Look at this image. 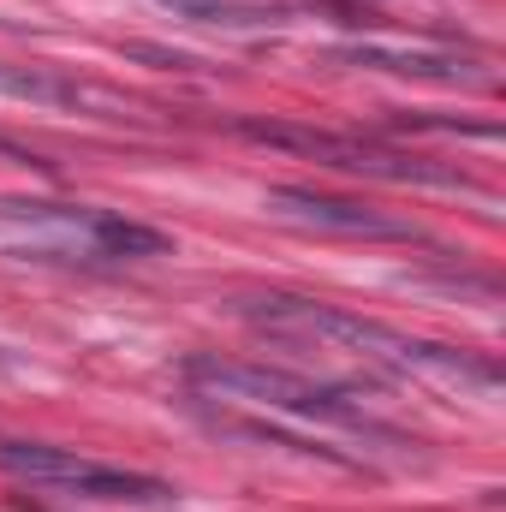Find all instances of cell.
Returning <instances> with one entry per match:
<instances>
[{
  "instance_id": "cell-1",
  "label": "cell",
  "mask_w": 506,
  "mask_h": 512,
  "mask_svg": "<svg viewBox=\"0 0 506 512\" xmlns=\"http://www.w3.org/2000/svg\"><path fill=\"white\" fill-rule=\"evenodd\" d=\"M239 316L268 328V334H292V340H322V346H346L358 352L364 364L376 370H399V376H435L447 387H477V393H495L501 370L489 358H471V352H453V346H435V340H411L399 328H381L364 316H346L334 304H316V298H292V292H268V298H245Z\"/></svg>"
},
{
  "instance_id": "cell-2",
  "label": "cell",
  "mask_w": 506,
  "mask_h": 512,
  "mask_svg": "<svg viewBox=\"0 0 506 512\" xmlns=\"http://www.w3.org/2000/svg\"><path fill=\"white\" fill-rule=\"evenodd\" d=\"M185 376L221 399H245V405H262V411H286L298 423H328V429H346V435H364V441H393L399 435L381 423L376 411L352 393V387L334 382H304L292 370H268V364H227V358H191Z\"/></svg>"
},
{
  "instance_id": "cell-3",
  "label": "cell",
  "mask_w": 506,
  "mask_h": 512,
  "mask_svg": "<svg viewBox=\"0 0 506 512\" xmlns=\"http://www.w3.org/2000/svg\"><path fill=\"white\" fill-rule=\"evenodd\" d=\"M0 465L54 489H72L78 501H126V507H173V489L143 477V471H120V465H96L84 453L66 447H42V441H0Z\"/></svg>"
},
{
  "instance_id": "cell-4",
  "label": "cell",
  "mask_w": 506,
  "mask_h": 512,
  "mask_svg": "<svg viewBox=\"0 0 506 512\" xmlns=\"http://www.w3.org/2000/svg\"><path fill=\"white\" fill-rule=\"evenodd\" d=\"M239 131L251 143H274V149H298V155H322L328 167L340 173H370V179H393V185H465L459 173L447 167H429L417 155H387L376 143H358V137H334V131H298V126H262V120H239Z\"/></svg>"
},
{
  "instance_id": "cell-5",
  "label": "cell",
  "mask_w": 506,
  "mask_h": 512,
  "mask_svg": "<svg viewBox=\"0 0 506 512\" xmlns=\"http://www.w3.org/2000/svg\"><path fill=\"white\" fill-rule=\"evenodd\" d=\"M268 209L286 215V221L322 227V233H352V239H417V227L387 221L381 209L346 203V197H322V191H298V185H274V191H268Z\"/></svg>"
},
{
  "instance_id": "cell-6",
  "label": "cell",
  "mask_w": 506,
  "mask_h": 512,
  "mask_svg": "<svg viewBox=\"0 0 506 512\" xmlns=\"http://www.w3.org/2000/svg\"><path fill=\"white\" fill-rule=\"evenodd\" d=\"M334 60L364 66V72H393V78H429V84H483L477 60L453 48H399V42H346Z\"/></svg>"
},
{
  "instance_id": "cell-7",
  "label": "cell",
  "mask_w": 506,
  "mask_h": 512,
  "mask_svg": "<svg viewBox=\"0 0 506 512\" xmlns=\"http://www.w3.org/2000/svg\"><path fill=\"white\" fill-rule=\"evenodd\" d=\"M173 18H191V24H221V30H274L280 24V6H262V0H161Z\"/></svg>"
},
{
  "instance_id": "cell-8",
  "label": "cell",
  "mask_w": 506,
  "mask_h": 512,
  "mask_svg": "<svg viewBox=\"0 0 506 512\" xmlns=\"http://www.w3.org/2000/svg\"><path fill=\"white\" fill-rule=\"evenodd\" d=\"M203 423H209L215 435H233V441H268V447H292V453H304V459H328V465H340V471H358V459H346V453H334V447H304V441H292V435H280V429H268V423H251V417H239V411H203Z\"/></svg>"
},
{
  "instance_id": "cell-9",
  "label": "cell",
  "mask_w": 506,
  "mask_h": 512,
  "mask_svg": "<svg viewBox=\"0 0 506 512\" xmlns=\"http://www.w3.org/2000/svg\"><path fill=\"white\" fill-rule=\"evenodd\" d=\"M90 233L108 256H167L173 239L155 233V227H137V221H120V215H90Z\"/></svg>"
},
{
  "instance_id": "cell-10",
  "label": "cell",
  "mask_w": 506,
  "mask_h": 512,
  "mask_svg": "<svg viewBox=\"0 0 506 512\" xmlns=\"http://www.w3.org/2000/svg\"><path fill=\"white\" fill-rule=\"evenodd\" d=\"M0 96H12V102H84V90L78 84H66V78H48V72H36V66H0Z\"/></svg>"
}]
</instances>
